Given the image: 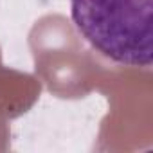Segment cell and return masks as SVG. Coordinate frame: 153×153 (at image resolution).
Masks as SVG:
<instances>
[{
  "instance_id": "cell-1",
  "label": "cell",
  "mask_w": 153,
  "mask_h": 153,
  "mask_svg": "<svg viewBox=\"0 0 153 153\" xmlns=\"http://www.w3.org/2000/svg\"><path fill=\"white\" fill-rule=\"evenodd\" d=\"M78 33L105 58L126 67L153 59V0H70Z\"/></svg>"
}]
</instances>
